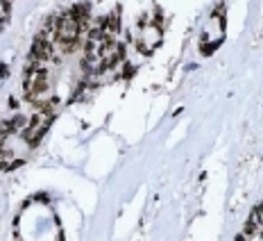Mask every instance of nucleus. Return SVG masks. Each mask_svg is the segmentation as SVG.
<instances>
[{
    "label": "nucleus",
    "instance_id": "f257e3e1",
    "mask_svg": "<svg viewBox=\"0 0 263 241\" xmlns=\"http://www.w3.org/2000/svg\"><path fill=\"white\" fill-rule=\"evenodd\" d=\"M48 89V71L41 64H34L25 75V94L30 100H39Z\"/></svg>",
    "mask_w": 263,
    "mask_h": 241
}]
</instances>
